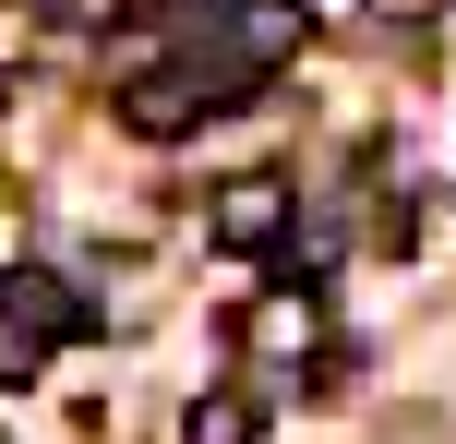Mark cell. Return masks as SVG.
I'll return each mask as SVG.
<instances>
[{"mask_svg": "<svg viewBox=\"0 0 456 444\" xmlns=\"http://www.w3.org/2000/svg\"><path fill=\"white\" fill-rule=\"evenodd\" d=\"M181 444H265V397L252 384H205L181 408Z\"/></svg>", "mask_w": 456, "mask_h": 444, "instance_id": "cell-4", "label": "cell"}, {"mask_svg": "<svg viewBox=\"0 0 456 444\" xmlns=\"http://www.w3.org/2000/svg\"><path fill=\"white\" fill-rule=\"evenodd\" d=\"M252 336H265V349H289V360H313L324 349V301H313V288H265V312H252Z\"/></svg>", "mask_w": 456, "mask_h": 444, "instance_id": "cell-5", "label": "cell"}, {"mask_svg": "<svg viewBox=\"0 0 456 444\" xmlns=\"http://www.w3.org/2000/svg\"><path fill=\"white\" fill-rule=\"evenodd\" d=\"M372 24H433V0H372Z\"/></svg>", "mask_w": 456, "mask_h": 444, "instance_id": "cell-6", "label": "cell"}, {"mask_svg": "<svg viewBox=\"0 0 456 444\" xmlns=\"http://www.w3.org/2000/svg\"><path fill=\"white\" fill-rule=\"evenodd\" d=\"M120 12H144V0H120Z\"/></svg>", "mask_w": 456, "mask_h": 444, "instance_id": "cell-7", "label": "cell"}, {"mask_svg": "<svg viewBox=\"0 0 456 444\" xmlns=\"http://www.w3.org/2000/svg\"><path fill=\"white\" fill-rule=\"evenodd\" d=\"M216 253H289V181L276 168H252V181H228L216 192Z\"/></svg>", "mask_w": 456, "mask_h": 444, "instance_id": "cell-2", "label": "cell"}, {"mask_svg": "<svg viewBox=\"0 0 456 444\" xmlns=\"http://www.w3.org/2000/svg\"><path fill=\"white\" fill-rule=\"evenodd\" d=\"M300 24H313V12H300V0H228V61H240V72H276V61H289V48H300Z\"/></svg>", "mask_w": 456, "mask_h": 444, "instance_id": "cell-3", "label": "cell"}, {"mask_svg": "<svg viewBox=\"0 0 456 444\" xmlns=\"http://www.w3.org/2000/svg\"><path fill=\"white\" fill-rule=\"evenodd\" d=\"M0 325L37 336V349H61V336H85L96 312H85V288H61L48 264H12V277H0Z\"/></svg>", "mask_w": 456, "mask_h": 444, "instance_id": "cell-1", "label": "cell"}]
</instances>
